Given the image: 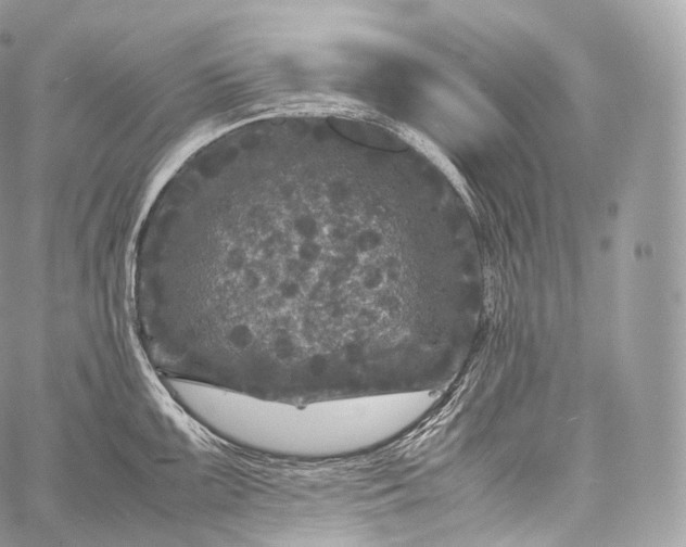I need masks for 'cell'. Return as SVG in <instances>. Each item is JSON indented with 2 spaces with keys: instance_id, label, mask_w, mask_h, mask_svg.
Returning <instances> with one entry per match:
<instances>
[{
  "instance_id": "cell-1",
  "label": "cell",
  "mask_w": 686,
  "mask_h": 547,
  "mask_svg": "<svg viewBox=\"0 0 686 547\" xmlns=\"http://www.w3.org/2000/svg\"><path fill=\"white\" fill-rule=\"evenodd\" d=\"M378 195L254 150L214 166L139 244V314L181 378L303 406L378 395L421 331Z\"/></svg>"
}]
</instances>
